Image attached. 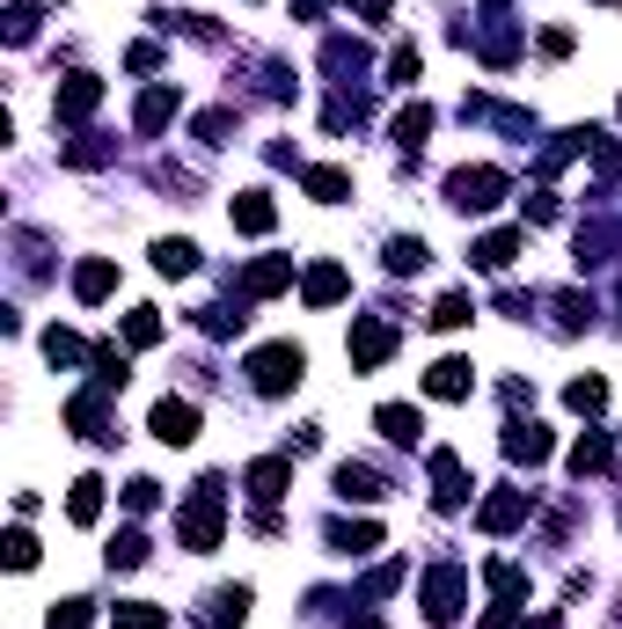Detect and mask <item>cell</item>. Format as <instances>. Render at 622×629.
<instances>
[{"mask_svg":"<svg viewBox=\"0 0 622 629\" xmlns=\"http://www.w3.org/2000/svg\"><path fill=\"white\" fill-rule=\"evenodd\" d=\"M301 373H308L301 345H264V351H249V388H257V396H285Z\"/></svg>","mask_w":622,"mask_h":629,"instance_id":"6da1fadb","label":"cell"},{"mask_svg":"<svg viewBox=\"0 0 622 629\" xmlns=\"http://www.w3.org/2000/svg\"><path fill=\"white\" fill-rule=\"evenodd\" d=\"M177 535H183V549H198V557H205V549L220 542V483H213V476H205V483L191 490V506H183Z\"/></svg>","mask_w":622,"mask_h":629,"instance_id":"7a4b0ae2","label":"cell"},{"mask_svg":"<svg viewBox=\"0 0 622 629\" xmlns=\"http://www.w3.org/2000/svg\"><path fill=\"white\" fill-rule=\"evenodd\" d=\"M447 198H454L462 212H491L498 198H505V176L498 169H454L447 176Z\"/></svg>","mask_w":622,"mask_h":629,"instance_id":"3957f363","label":"cell"},{"mask_svg":"<svg viewBox=\"0 0 622 629\" xmlns=\"http://www.w3.org/2000/svg\"><path fill=\"white\" fill-rule=\"evenodd\" d=\"M462 498H469V469H462V455H454V447H432V506L454 512Z\"/></svg>","mask_w":622,"mask_h":629,"instance_id":"277c9868","label":"cell"},{"mask_svg":"<svg viewBox=\"0 0 622 629\" xmlns=\"http://www.w3.org/2000/svg\"><path fill=\"white\" fill-rule=\"evenodd\" d=\"M154 439H161V447H191V439H198V402L161 396L154 402Z\"/></svg>","mask_w":622,"mask_h":629,"instance_id":"5b68a950","label":"cell"},{"mask_svg":"<svg viewBox=\"0 0 622 629\" xmlns=\"http://www.w3.org/2000/svg\"><path fill=\"white\" fill-rule=\"evenodd\" d=\"M96 103H103V81H96V73H67V88L52 96V118L59 124H81Z\"/></svg>","mask_w":622,"mask_h":629,"instance_id":"8992f818","label":"cell"},{"mask_svg":"<svg viewBox=\"0 0 622 629\" xmlns=\"http://www.w3.org/2000/svg\"><path fill=\"white\" fill-rule=\"evenodd\" d=\"M389 351H395V330H389V322H381V314H359V322H352V367H381V359H389Z\"/></svg>","mask_w":622,"mask_h":629,"instance_id":"52a82bcc","label":"cell"},{"mask_svg":"<svg viewBox=\"0 0 622 629\" xmlns=\"http://www.w3.org/2000/svg\"><path fill=\"white\" fill-rule=\"evenodd\" d=\"M454 615H462V571L447 563L425 578V622H454Z\"/></svg>","mask_w":622,"mask_h":629,"instance_id":"ba28073f","label":"cell"},{"mask_svg":"<svg viewBox=\"0 0 622 629\" xmlns=\"http://www.w3.org/2000/svg\"><path fill=\"white\" fill-rule=\"evenodd\" d=\"M483 535H513L520 520H528V490H498V498H483Z\"/></svg>","mask_w":622,"mask_h":629,"instance_id":"9c48e42d","label":"cell"},{"mask_svg":"<svg viewBox=\"0 0 622 629\" xmlns=\"http://www.w3.org/2000/svg\"><path fill=\"white\" fill-rule=\"evenodd\" d=\"M469 388H476V367H469V359H440V367L425 373V396H440V402H462Z\"/></svg>","mask_w":622,"mask_h":629,"instance_id":"30bf717a","label":"cell"},{"mask_svg":"<svg viewBox=\"0 0 622 629\" xmlns=\"http://www.w3.org/2000/svg\"><path fill=\"white\" fill-rule=\"evenodd\" d=\"M373 425H381V439H395V447H418V439H425V418H418L410 402H381Z\"/></svg>","mask_w":622,"mask_h":629,"instance_id":"8fae6325","label":"cell"},{"mask_svg":"<svg viewBox=\"0 0 622 629\" xmlns=\"http://www.w3.org/2000/svg\"><path fill=\"white\" fill-rule=\"evenodd\" d=\"M242 483H249V498H257V506H271V498H285V483H293V461H279V455H271V461H249Z\"/></svg>","mask_w":622,"mask_h":629,"instance_id":"7c38bea8","label":"cell"},{"mask_svg":"<svg viewBox=\"0 0 622 629\" xmlns=\"http://www.w3.org/2000/svg\"><path fill=\"white\" fill-rule=\"evenodd\" d=\"M110 293H118V263L110 257H89L73 271V300H110Z\"/></svg>","mask_w":622,"mask_h":629,"instance_id":"4fadbf2b","label":"cell"},{"mask_svg":"<svg viewBox=\"0 0 622 629\" xmlns=\"http://www.w3.org/2000/svg\"><path fill=\"white\" fill-rule=\"evenodd\" d=\"M234 228H242V234H271V220H279V206H271V191H242V198H234Z\"/></svg>","mask_w":622,"mask_h":629,"instance_id":"5bb4252c","label":"cell"},{"mask_svg":"<svg viewBox=\"0 0 622 629\" xmlns=\"http://www.w3.org/2000/svg\"><path fill=\"white\" fill-rule=\"evenodd\" d=\"M67 520L73 527H96V520H103V476H81V483L67 490Z\"/></svg>","mask_w":622,"mask_h":629,"instance_id":"9a60e30c","label":"cell"},{"mask_svg":"<svg viewBox=\"0 0 622 629\" xmlns=\"http://www.w3.org/2000/svg\"><path fill=\"white\" fill-rule=\"evenodd\" d=\"M301 293H308V308H330V300H344V293H352V279H344L338 263H315V271L301 279Z\"/></svg>","mask_w":622,"mask_h":629,"instance_id":"2e32d148","label":"cell"},{"mask_svg":"<svg viewBox=\"0 0 622 629\" xmlns=\"http://www.w3.org/2000/svg\"><path fill=\"white\" fill-rule=\"evenodd\" d=\"M338 498L344 506H373V498H381V476H373L367 461H344L338 469Z\"/></svg>","mask_w":622,"mask_h":629,"instance_id":"e0dca14e","label":"cell"},{"mask_svg":"<svg viewBox=\"0 0 622 629\" xmlns=\"http://www.w3.org/2000/svg\"><path fill=\"white\" fill-rule=\"evenodd\" d=\"M279 286H293V257H264L242 271V293H279Z\"/></svg>","mask_w":622,"mask_h":629,"instance_id":"ac0fdd59","label":"cell"},{"mask_svg":"<svg viewBox=\"0 0 622 629\" xmlns=\"http://www.w3.org/2000/svg\"><path fill=\"white\" fill-rule=\"evenodd\" d=\"M110 629H169V608H154V600H118V608H110Z\"/></svg>","mask_w":622,"mask_h":629,"instance_id":"d6986e66","label":"cell"},{"mask_svg":"<svg viewBox=\"0 0 622 629\" xmlns=\"http://www.w3.org/2000/svg\"><path fill=\"white\" fill-rule=\"evenodd\" d=\"M169 118H177V88H147L140 110H132V124H140V132H161Z\"/></svg>","mask_w":622,"mask_h":629,"instance_id":"ffe728a7","label":"cell"},{"mask_svg":"<svg viewBox=\"0 0 622 629\" xmlns=\"http://www.w3.org/2000/svg\"><path fill=\"white\" fill-rule=\"evenodd\" d=\"M505 455L513 461H550V432H542V425H505Z\"/></svg>","mask_w":622,"mask_h":629,"instance_id":"44dd1931","label":"cell"},{"mask_svg":"<svg viewBox=\"0 0 622 629\" xmlns=\"http://www.w3.org/2000/svg\"><path fill=\"white\" fill-rule=\"evenodd\" d=\"M154 271L161 279H191L198 271V242H154Z\"/></svg>","mask_w":622,"mask_h":629,"instance_id":"7402d4cb","label":"cell"},{"mask_svg":"<svg viewBox=\"0 0 622 629\" xmlns=\"http://www.w3.org/2000/svg\"><path fill=\"white\" fill-rule=\"evenodd\" d=\"M301 183H308V198H315V206H338V198H352V176H344V169H308Z\"/></svg>","mask_w":622,"mask_h":629,"instance_id":"603a6c76","label":"cell"},{"mask_svg":"<svg viewBox=\"0 0 622 629\" xmlns=\"http://www.w3.org/2000/svg\"><path fill=\"white\" fill-rule=\"evenodd\" d=\"M425 132H432V103H410L403 118H395V147H403V154H418V147H425Z\"/></svg>","mask_w":622,"mask_h":629,"instance_id":"cb8c5ba5","label":"cell"},{"mask_svg":"<svg viewBox=\"0 0 622 629\" xmlns=\"http://www.w3.org/2000/svg\"><path fill=\"white\" fill-rule=\"evenodd\" d=\"M513 257H520V234H513V228H498V234H483V242H476V263H483V271H505Z\"/></svg>","mask_w":622,"mask_h":629,"instance_id":"d4e9b609","label":"cell"},{"mask_svg":"<svg viewBox=\"0 0 622 629\" xmlns=\"http://www.w3.org/2000/svg\"><path fill=\"white\" fill-rule=\"evenodd\" d=\"M373 542H381V527H373V520H359V527L338 520V527H330V549H344V557H367Z\"/></svg>","mask_w":622,"mask_h":629,"instance_id":"484cf974","label":"cell"},{"mask_svg":"<svg viewBox=\"0 0 622 629\" xmlns=\"http://www.w3.org/2000/svg\"><path fill=\"white\" fill-rule=\"evenodd\" d=\"M140 563H147V535L140 527H124L118 542H110V571H140Z\"/></svg>","mask_w":622,"mask_h":629,"instance_id":"4316f807","label":"cell"},{"mask_svg":"<svg viewBox=\"0 0 622 629\" xmlns=\"http://www.w3.org/2000/svg\"><path fill=\"white\" fill-rule=\"evenodd\" d=\"M608 461H615V447H608L601 432H593V439H579V447H571V469H579V476H601Z\"/></svg>","mask_w":622,"mask_h":629,"instance_id":"83f0119b","label":"cell"},{"mask_svg":"<svg viewBox=\"0 0 622 629\" xmlns=\"http://www.w3.org/2000/svg\"><path fill=\"white\" fill-rule=\"evenodd\" d=\"M124 345H132V351L161 345V314L154 308H132V314H124Z\"/></svg>","mask_w":622,"mask_h":629,"instance_id":"f1b7e54d","label":"cell"},{"mask_svg":"<svg viewBox=\"0 0 622 629\" xmlns=\"http://www.w3.org/2000/svg\"><path fill=\"white\" fill-rule=\"evenodd\" d=\"M44 359H52V367H81V359H89V345H81L73 330H44Z\"/></svg>","mask_w":622,"mask_h":629,"instance_id":"f546056e","label":"cell"},{"mask_svg":"<svg viewBox=\"0 0 622 629\" xmlns=\"http://www.w3.org/2000/svg\"><path fill=\"white\" fill-rule=\"evenodd\" d=\"M564 402L593 418V410H608V381H601V373H586V381H571V388H564Z\"/></svg>","mask_w":622,"mask_h":629,"instance_id":"4dcf8cb0","label":"cell"},{"mask_svg":"<svg viewBox=\"0 0 622 629\" xmlns=\"http://www.w3.org/2000/svg\"><path fill=\"white\" fill-rule=\"evenodd\" d=\"M242 615H249V586H228V593H213V622H220V629H242Z\"/></svg>","mask_w":622,"mask_h":629,"instance_id":"1f68e13d","label":"cell"},{"mask_svg":"<svg viewBox=\"0 0 622 629\" xmlns=\"http://www.w3.org/2000/svg\"><path fill=\"white\" fill-rule=\"evenodd\" d=\"M469 314H476V300H469V293H447L440 308H432V330H462Z\"/></svg>","mask_w":622,"mask_h":629,"instance_id":"d6a6232c","label":"cell"},{"mask_svg":"<svg viewBox=\"0 0 622 629\" xmlns=\"http://www.w3.org/2000/svg\"><path fill=\"white\" fill-rule=\"evenodd\" d=\"M389 271H425V242L410 234V242H389Z\"/></svg>","mask_w":622,"mask_h":629,"instance_id":"836d02e7","label":"cell"},{"mask_svg":"<svg viewBox=\"0 0 622 629\" xmlns=\"http://www.w3.org/2000/svg\"><path fill=\"white\" fill-rule=\"evenodd\" d=\"M228 132H234L228 110H205V118H198V140H205V147H228Z\"/></svg>","mask_w":622,"mask_h":629,"instance_id":"e575fe53","label":"cell"},{"mask_svg":"<svg viewBox=\"0 0 622 629\" xmlns=\"http://www.w3.org/2000/svg\"><path fill=\"white\" fill-rule=\"evenodd\" d=\"M124 506H132V512H154V506H161V483L132 476V483H124Z\"/></svg>","mask_w":622,"mask_h":629,"instance_id":"d590c367","label":"cell"},{"mask_svg":"<svg viewBox=\"0 0 622 629\" xmlns=\"http://www.w3.org/2000/svg\"><path fill=\"white\" fill-rule=\"evenodd\" d=\"M8 37H16V44H30V37H37V8H30V0L8 8Z\"/></svg>","mask_w":622,"mask_h":629,"instance_id":"8d00e7d4","label":"cell"},{"mask_svg":"<svg viewBox=\"0 0 622 629\" xmlns=\"http://www.w3.org/2000/svg\"><path fill=\"white\" fill-rule=\"evenodd\" d=\"M8 563H16V571H30V563H37V535H30V527L8 535Z\"/></svg>","mask_w":622,"mask_h":629,"instance_id":"74e56055","label":"cell"},{"mask_svg":"<svg viewBox=\"0 0 622 629\" xmlns=\"http://www.w3.org/2000/svg\"><path fill=\"white\" fill-rule=\"evenodd\" d=\"M44 629H89V600H59Z\"/></svg>","mask_w":622,"mask_h":629,"instance_id":"f35d334b","label":"cell"},{"mask_svg":"<svg viewBox=\"0 0 622 629\" xmlns=\"http://www.w3.org/2000/svg\"><path fill=\"white\" fill-rule=\"evenodd\" d=\"M389 81H395V88H410V81H418V52H410V44L389 59Z\"/></svg>","mask_w":622,"mask_h":629,"instance_id":"ab89813d","label":"cell"},{"mask_svg":"<svg viewBox=\"0 0 622 629\" xmlns=\"http://www.w3.org/2000/svg\"><path fill=\"white\" fill-rule=\"evenodd\" d=\"M124 67H132V73H154L161 52H154V44H132V52H124Z\"/></svg>","mask_w":622,"mask_h":629,"instance_id":"60d3db41","label":"cell"},{"mask_svg":"<svg viewBox=\"0 0 622 629\" xmlns=\"http://www.w3.org/2000/svg\"><path fill=\"white\" fill-rule=\"evenodd\" d=\"M483 629H528V615H520V608H491V615H483Z\"/></svg>","mask_w":622,"mask_h":629,"instance_id":"b9f144b4","label":"cell"},{"mask_svg":"<svg viewBox=\"0 0 622 629\" xmlns=\"http://www.w3.org/2000/svg\"><path fill=\"white\" fill-rule=\"evenodd\" d=\"M352 8H359L367 22H389V8H395V0H352Z\"/></svg>","mask_w":622,"mask_h":629,"instance_id":"7bdbcfd3","label":"cell"}]
</instances>
